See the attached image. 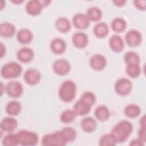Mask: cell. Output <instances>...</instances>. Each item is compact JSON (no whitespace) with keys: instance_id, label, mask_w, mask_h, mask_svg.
Segmentation results:
<instances>
[{"instance_id":"cell-1","label":"cell","mask_w":146,"mask_h":146,"mask_svg":"<svg viewBox=\"0 0 146 146\" xmlns=\"http://www.w3.org/2000/svg\"><path fill=\"white\" fill-rule=\"evenodd\" d=\"M133 130V125L128 120H124L116 124L112 128L111 134L116 143L124 142L129 136Z\"/></svg>"},{"instance_id":"cell-2","label":"cell","mask_w":146,"mask_h":146,"mask_svg":"<svg viewBox=\"0 0 146 146\" xmlns=\"http://www.w3.org/2000/svg\"><path fill=\"white\" fill-rule=\"evenodd\" d=\"M76 92L75 83L72 80H67L61 84L59 90V96L63 101L70 102L75 98Z\"/></svg>"},{"instance_id":"cell-3","label":"cell","mask_w":146,"mask_h":146,"mask_svg":"<svg viewBox=\"0 0 146 146\" xmlns=\"http://www.w3.org/2000/svg\"><path fill=\"white\" fill-rule=\"evenodd\" d=\"M22 72V67L21 64L11 62L3 65L1 70V74L5 78H14L19 76Z\"/></svg>"},{"instance_id":"cell-4","label":"cell","mask_w":146,"mask_h":146,"mask_svg":"<svg viewBox=\"0 0 146 146\" xmlns=\"http://www.w3.org/2000/svg\"><path fill=\"white\" fill-rule=\"evenodd\" d=\"M17 134L19 144L22 145H35L38 143V135L34 132L22 129L19 131Z\"/></svg>"},{"instance_id":"cell-5","label":"cell","mask_w":146,"mask_h":146,"mask_svg":"<svg viewBox=\"0 0 146 146\" xmlns=\"http://www.w3.org/2000/svg\"><path fill=\"white\" fill-rule=\"evenodd\" d=\"M67 143L60 131L45 135L42 139L43 145L63 146L66 145Z\"/></svg>"},{"instance_id":"cell-6","label":"cell","mask_w":146,"mask_h":146,"mask_svg":"<svg viewBox=\"0 0 146 146\" xmlns=\"http://www.w3.org/2000/svg\"><path fill=\"white\" fill-rule=\"evenodd\" d=\"M132 84L130 80L127 78H121L119 79L115 83V90L120 95H126L132 90Z\"/></svg>"},{"instance_id":"cell-7","label":"cell","mask_w":146,"mask_h":146,"mask_svg":"<svg viewBox=\"0 0 146 146\" xmlns=\"http://www.w3.org/2000/svg\"><path fill=\"white\" fill-rule=\"evenodd\" d=\"M52 67L54 71L56 74L65 75L69 72L71 66L68 60L64 59H60L55 61Z\"/></svg>"},{"instance_id":"cell-8","label":"cell","mask_w":146,"mask_h":146,"mask_svg":"<svg viewBox=\"0 0 146 146\" xmlns=\"http://www.w3.org/2000/svg\"><path fill=\"white\" fill-rule=\"evenodd\" d=\"M125 40L131 47L138 46L141 42L142 36L141 33L136 30H131L125 34Z\"/></svg>"},{"instance_id":"cell-9","label":"cell","mask_w":146,"mask_h":146,"mask_svg":"<svg viewBox=\"0 0 146 146\" xmlns=\"http://www.w3.org/2000/svg\"><path fill=\"white\" fill-rule=\"evenodd\" d=\"M6 91L10 96L17 98L22 94L23 88L20 82L18 81H11L7 84Z\"/></svg>"},{"instance_id":"cell-10","label":"cell","mask_w":146,"mask_h":146,"mask_svg":"<svg viewBox=\"0 0 146 146\" xmlns=\"http://www.w3.org/2000/svg\"><path fill=\"white\" fill-rule=\"evenodd\" d=\"M41 75L39 71L35 68H30L24 74L25 81L30 85H35L40 80Z\"/></svg>"},{"instance_id":"cell-11","label":"cell","mask_w":146,"mask_h":146,"mask_svg":"<svg viewBox=\"0 0 146 146\" xmlns=\"http://www.w3.org/2000/svg\"><path fill=\"white\" fill-rule=\"evenodd\" d=\"M107 61L106 58L100 54L93 55L90 60L91 67L95 70L100 71L104 69L106 66Z\"/></svg>"},{"instance_id":"cell-12","label":"cell","mask_w":146,"mask_h":146,"mask_svg":"<svg viewBox=\"0 0 146 146\" xmlns=\"http://www.w3.org/2000/svg\"><path fill=\"white\" fill-rule=\"evenodd\" d=\"M72 22L74 26L79 29H86L90 25V19L87 15L82 13L75 14L73 17Z\"/></svg>"},{"instance_id":"cell-13","label":"cell","mask_w":146,"mask_h":146,"mask_svg":"<svg viewBox=\"0 0 146 146\" xmlns=\"http://www.w3.org/2000/svg\"><path fill=\"white\" fill-rule=\"evenodd\" d=\"M44 7L41 1L31 0L27 2L26 5V10L27 13L31 15H36L39 14L42 7Z\"/></svg>"},{"instance_id":"cell-14","label":"cell","mask_w":146,"mask_h":146,"mask_svg":"<svg viewBox=\"0 0 146 146\" xmlns=\"http://www.w3.org/2000/svg\"><path fill=\"white\" fill-rule=\"evenodd\" d=\"M72 43L78 48H84L88 43V36L87 34L82 31H78L72 36Z\"/></svg>"},{"instance_id":"cell-15","label":"cell","mask_w":146,"mask_h":146,"mask_svg":"<svg viewBox=\"0 0 146 146\" xmlns=\"http://www.w3.org/2000/svg\"><path fill=\"white\" fill-rule=\"evenodd\" d=\"M17 58L22 62L27 63L31 61L34 58V51L29 47H23L17 52Z\"/></svg>"},{"instance_id":"cell-16","label":"cell","mask_w":146,"mask_h":146,"mask_svg":"<svg viewBox=\"0 0 146 146\" xmlns=\"http://www.w3.org/2000/svg\"><path fill=\"white\" fill-rule=\"evenodd\" d=\"M110 46L115 52H121L124 48V40L120 36L113 35L110 39Z\"/></svg>"},{"instance_id":"cell-17","label":"cell","mask_w":146,"mask_h":146,"mask_svg":"<svg viewBox=\"0 0 146 146\" xmlns=\"http://www.w3.org/2000/svg\"><path fill=\"white\" fill-rule=\"evenodd\" d=\"M17 120L13 117H5L1 122V129L8 132H12L17 128Z\"/></svg>"},{"instance_id":"cell-18","label":"cell","mask_w":146,"mask_h":146,"mask_svg":"<svg viewBox=\"0 0 146 146\" xmlns=\"http://www.w3.org/2000/svg\"><path fill=\"white\" fill-rule=\"evenodd\" d=\"M91 107V106L80 99L75 103L74 111L77 115L83 116L89 113Z\"/></svg>"},{"instance_id":"cell-19","label":"cell","mask_w":146,"mask_h":146,"mask_svg":"<svg viewBox=\"0 0 146 146\" xmlns=\"http://www.w3.org/2000/svg\"><path fill=\"white\" fill-rule=\"evenodd\" d=\"M50 47L53 52L56 54H60L64 52L66 48V44L63 39L56 38L51 41Z\"/></svg>"},{"instance_id":"cell-20","label":"cell","mask_w":146,"mask_h":146,"mask_svg":"<svg viewBox=\"0 0 146 146\" xmlns=\"http://www.w3.org/2000/svg\"><path fill=\"white\" fill-rule=\"evenodd\" d=\"M18 40L22 44L29 43L33 39L32 32L28 29H21L17 33Z\"/></svg>"},{"instance_id":"cell-21","label":"cell","mask_w":146,"mask_h":146,"mask_svg":"<svg viewBox=\"0 0 146 146\" xmlns=\"http://www.w3.org/2000/svg\"><path fill=\"white\" fill-rule=\"evenodd\" d=\"M15 32V26L9 22H3L0 25V34L2 36L9 38L12 36Z\"/></svg>"},{"instance_id":"cell-22","label":"cell","mask_w":146,"mask_h":146,"mask_svg":"<svg viewBox=\"0 0 146 146\" xmlns=\"http://www.w3.org/2000/svg\"><path fill=\"white\" fill-rule=\"evenodd\" d=\"M94 114L97 119L100 121H104L109 118L110 116V112L107 106L100 105L96 108L94 111Z\"/></svg>"},{"instance_id":"cell-23","label":"cell","mask_w":146,"mask_h":146,"mask_svg":"<svg viewBox=\"0 0 146 146\" xmlns=\"http://www.w3.org/2000/svg\"><path fill=\"white\" fill-rule=\"evenodd\" d=\"M82 128L86 132H92L96 128V120L91 117H87L82 120L80 123Z\"/></svg>"},{"instance_id":"cell-24","label":"cell","mask_w":146,"mask_h":146,"mask_svg":"<svg viewBox=\"0 0 146 146\" xmlns=\"http://www.w3.org/2000/svg\"><path fill=\"white\" fill-rule=\"evenodd\" d=\"M93 31L96 36L98 38H104L108 34V26L104 22L98 23L94 26Z\"/></svg>"},{"instance_id":"cell-25","label":"cell","mask_w":146,"mask_h":146,"mask_svg":"<svg viewBox=\"0 0 146 146\" xmlns=\"http://www.w3.org/2000/svg\"><path fill=\"white\" fill-rule=\"evenodd\" d=\"M21 104L17 100H11L9 102L6 107V112L11 116L18 115L21 111Z\"/></svg>"},{"instance_id":"cell-26","label":"cell","mask_w":146,"mask_h":146,"mask_svg":"<svg viewBox=\"0 0 146 146\" xmlns=\"http://www.w3.org/2000/svg\"><path fill=\"white\" fill-rule=\"evenodd\" d=\"M56 29L60 32L66 33L71 29V23L69 20L65 17L58 18L55 22Z\"/></svg>"},{"instance_id":"cell-27","label":"cell","mask_w":146,"mask_h":146,"mask_svg":"<svg viewBox=\"0 0 146 146\" xmlns=\"http://www.w3.org/2000/svg\"><path fill=\"white\" fill-rule=\"evenodd\" d=\"M127 27L126 21L122 18H116L111 22L112 29L117 33H121Z\"/></svg>"},{"instance_id":"cell-28","label":"cell","mask_w":146,"mask_h":146,"mask_svg":"<svg viewBox=\"0 0 146 146\" xmlns=\"http://www.w3.org/2000/svg\"><path fill=\"white\" fill-rule=\"evenodd\" d=\"M141 112L140 107L135 104H130L126 106L124 109L125 115L129 117H136L138 116Z\"/></svg>"},{"instance_id":"cell-29","label":"cell","mask_w":146,"mask_h":146,"mask_svg":"<svg viewBox=\"0 0 146 146\" xmlns=\"http://www.w3.org/2000/svg\"><path fill=\"white\" fill-rule=\"evenodd\" d=\"M60 131L67 143L74 141L76 137V131L72 127H66L63 128Z\"/></svg>"},{"instance_id":"cell-30","label":"cell","mask_w":146,"mask_h":146,"mask_svg":"<svg viewBox=\"0 0 146 146\" xmlns=\"http://www.w3.org/2000/svg\"><path fill=\"white\" fill-rule=\"evenodd\" d=\"M2 144L5 146H15L19 144L17 134L9 132L3 137Z\"/></svg>"},{"instance_id":"cell-31","label":"cell","mask_w":146,"mask_h":146,"mask_svg":"<svg viewBox=\"0 0 146 146\" xmlns=\"http://www.w3.org/2000/svg\"><path fill=\"white\" fill-rule=\"evenodd\" d=\"M102 14L100 9L97 7H91L87 11V16L92 21H98L102 17Z\"/></svg>"},{"instance_id":"cell-32","label":"cell","mask_w":146,"mask_h":146,"mask_svg":"<svg viewBox=\"0 0 146 146\" xmlns=\"http://www.w3.org/2000/svg\"><path fill=\"white\" fill-rule=\"evenodd\" d=\"M76 116L77 115L74 110H66L61 113L60 119L61 121L64 123H70L75 119Z\"/></svg>"},{"instance_id":"cell-33","label":"cell","mask_w":146,"mask_h":146,"mask_svg":"<svg viewBox=\"0 0 146 146\" xmlns=\"http://www.w3.org/2000/svg\"><path fill=\"white\" fill-rule=\"evenodd\" d=\"M124 59L127 64H139L140 57L139 55L134 51H128L125 53Z\"/></svg>"},{"instance_id":"cell-34","label":"cell","mask_w":146,"mask_h":146,"mask_svg":"<svg viewBox=\"0 0 146 146\" xmlns=\"http://www.w3.org/2000/svg\"><path fill=\"white\" fill-rule=\"evenodd\" d=\"M116 143V141L111 133L103 135L99 140V145L101 146H114Z\"/></svg>"},{"instance_id":"cell-35","label":"cell","mask_w":146,"mask_h":146,"mask_svg":"<svg viewBox=\"0 0 146 146\" xmlns=\"http://www.w3.org/2000/svg\"><path fill=\"white\" fill-rule=\"evenodd\" d=\"M126 72L129 76L137 78L141 73V68L139 64H127Z\"/></svg>"},{"instance_id":"cell-36","label":"cell","mask_w":146,"mask_h":146,"mask_svg":"<svg viewBox=\"0 0 146 146\" xmlns=\"http://www.w3.org/2000/svg\"><path fill=\"white\" fill-rule=\"evenodd\" d=\"M80 99L83 100L90 106H92L96 102V97L94 93L90 91H86L84 92L81 96Z\"/></svg>"},{"instance_id":"cell-37","label":"cell","mask_w":146,"mask_h":146,"mask_svg":"<svg viewBox=\"0 0 146 146\" xmlns=\"http://www.w3.org/2000/svg\"><path fill=\"white\" fill-rule=\"evenodd\" d=\"M138 139L142 141L144 143L145 142V127H141L138 132Z\"/></svg>"},{"instance_id":"cell-38","label":"cell","mask_w":146,"mask_h":146,"mask_svg":"<svg viewBox=\"0 0 146 146\" xmlns=\"http://www.w3.org/2000/svg\"><path fill=\"white\" fill-rule=\"evenodd\" d=\"M134 3L135 6L140 10H145L146 1H135Z\"/></svg>"},{"instance_id":"cell-39","label":"cell","mask_w":146,"mask_h":146,"mask_svg":"<svg viewBox=\"0 0 146 146\" xmlns=\"http://www.w3.org/2000/svg\"><path fill=\"white\" fill-rule=\"evenodd\" d=\"M129 145L132 146H143L144 145V143L142 141H141L140 139H136L132 140Z\"/></svg>"},{"instance_id":"cell-40","label":"cell","mask_w":146,"mask_h":146,"mask_svg":"<svg viewBox=\"0 0 146 146\" xmlns=\"http://www.w3.org/2000/svg\"><path fill=\"white\" fill-rule=\"evenodd\" d=\"M113 2L115 3L116 5L117 6H122L126 2V1L124 0H119V1L117 0V1H113Z\"/></svg>"},{"instance_id":"cell-41","label":"cell","mask_w":146,"mask_h":146,"mask_svg":"<svg viewBox=\"0 0 146 146\" xmlns=\"http://www.w3.org/2000/svg\"><path fill=\"white\" fill-rule=\"evenodd\" d=\"M5 54V47L3 44L2 43H1V58L3 57V56Z\"/></svg>"},{"instance_id":"cell-42","label":"cell","mask_w":146,"mask_h":146,"mask_svg":"<svg viewBox=\"0 0 146 146\" xmlns=\"http://www.w3.org/2000/svg\"><path fill=\"white\" fill-rule=\"evenodd\" d=\"M13 2H14V3H22V2H23V1H12Z\"/></svg>"}]
</instances>
